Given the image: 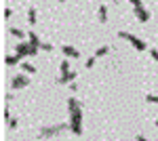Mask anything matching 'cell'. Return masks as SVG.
Wrapping results in <instances>:
<instances>
[{"instance_id": "e0dca14e", "label": "cell", "mask_w": 158, "mask_h": 141, "mask_svg": "<svg viewBox=\"0 0 158 141\" xmlns=\"http://www.w3.org/2000/svg\"><path fill=\"white\" fill-rule=\"evenodd\" d=\"M59 70H61V74H68V72H72V70H70V59H61Z\"/></svg>"}, {"instance_id": "8992f818", "label": "cell", "mask_w": 158, "mask_h": 141, "mask_svg": "<svg viewBox=\"0 0 158 141\" xmlns=\"http://www.w3.org/2000/svg\"><path fill=\"white\" fill-rule=\"evenodd\" d=\"M25 86H30V76H25V74L13 76V80H11V89L13 91H19V89H25Z\"/></svg>"}, {"instance_id": "5b68a950", "label": "cell", "mask_w": 158, "mask_h": 141, "mask_svg": "<svg viewBox=\"0 0 158 141\" xmlns=\"http://www.w3.org/2000/svg\"><path fill=\"white\" fill-rule=\"evenodd\" d=\"M131 4H133V13L137 15V21H139V23H146L148 19H150V11H148L146 6H143V2H139V0H133Z\"/></svg>"}, {"instance_id": "cb8c5ba5", "label": "cell", "mask_w": 158, "mask_h": 141, "mask_svg": "<svg viewBox=\"0 0 158 141\" xmlns=\"http://www.w3.org/2000/svg\"><path fill=\"white\" fill-rule=\"evenodd\" d=\"M11 99H15V95H13V93H6V95H4V101H6V103H9Z\"/></svg>"}, {"instance_id": "7a4b0ae2", "label": "cell", "mask_w": 158, "mask_h": 141, "mask_svg": "<svg viewBox=\"0 0 158 141\" xmlns=\"http://www.w3.org/2000/svg\"><path fill=\"white\" fill-rule=\"evenodd\" d=\"M70 131L74 135H82V110L70 112Z\"/></svg>"}, {"instance_id": "ac0fdd59", "label": "cell", "mask_w": 158, "mask_h": 141, "mask_svg": "<svg viewBox=\"0 0 158 141\" xmlns=\"http://www.w3.org/2000/svg\"><path fill=\"white\" fill-rule=\"evenodd\" d=\"M95 61H97V59H95V57H89V59H86V61H85V68H86V70H91V68L95 65Z\"/></svg>"}, {"instance_id": "ffe728a7", "label": "cell", "mask_w": 158, "mask_h": 141, "mask_svg": "<svg viewBox=\"0 0 158 141\" xmlns=\"http://www.w3.org/2000/svg\"><path fill=\"white\" fill-rule=\"evenodd\" d=\"M148 103H158V95H146Z\"/></svg>"}, {"instance_id": "603a6c76", "label": "cell", "mask_w": 158, "mask_h": 141, "mask_svg": "<svg viewBox=\"0 0 158 141\" xmlns=\"http://www.w3.org/2000/svg\"><path fill=\"white\" fill-rule=\"evenodd\" d=\"M11 15H13V11H11V9H4V13H2V17H4V19H9Z\"/></svg>"}, {"instance_id": "d4e9b609", "label": "cell", "mask_w": 158, "mask_h": 141, "mask_svg": "<svg viewBox=\"0 0 158 141\" xmlns=\"http://www.w3.org/2000/svg\"><path fill=\"white\" fill-rule=\"evenodd\" d=\"M70 91H72V93H76V91H78V84L72 82V84H70Z\"/></svg>"}, {"instance_id": "ba28073f", "label": "cell", "mask_w": 158, "mask_h": 141, "mask_svg": "<svg viewBox=\"0 0 158 141\" xmlns=\"http://www.w3.org/2000/svg\"><path fill=\"white\" fill-rule=\"evenodd\" d=\"M76 72H68V74H61L59 78H57V84H72L74 80H76Z\"/></svg>"}, {"instance_id": "44dd1931", "label": "cell", "mask_w": 158, "mask_h": 141, "mask_svg": "<svg viewBox=\"0 0 158 141\" xmlns=\"http://www.w3.org/2000/svg\"><path fill=\"white\" fill-rule=\"evenodd\" d=\"M40 51H53V44H49V42H42V44H40Z\"/></svg>"}, {"instance_id": "7c38bea8", "label": "cell", "mask_w": 158, "mask_h": 141, "mask_svg": "<svg viewBox=\"0 0 158 141\" xmlns=\"http://www.w3.org/2000/svg\"><path fill=\"white\" fill-rule=\"evenodd\" d=\"M97 13H99V21H101V23H106V21H108V6H106V4H101V6L97 9Z\"/></svg>"}, {"instance_id": "4316f807", "label": "cell", "mask_w": 158, "mask_h": 141, "mask_svg": "<svg viewBox=\"0 0 158 141\" xmlns=\"http://www.w3.org/2000/svg\"><path fill=\"white\" fill-rule=\"evenodd\" d=\"M156 126H158V118H156Z\"/></svg>"}, {"instance_id": "d6986e66", "label": "cell", "mask_w": 158, "mask_h": 141, "mask_svg": "<svg viewBox=\"0 0 158 141\" xmlns=\"http://www.w3.org/2000/svg\"><path fill=\"white\" fill-rule=\"evenodd\" d=\"M17 126H19V120H17V118H11V120H9V129H17Z\"/></svg>"}, {"instance_id": "484cf974", "label": "cell", "mask_w": 158, "mask_h": 141, "mask_svg": "<svg viewBox=\"0 0 158 141\" xmlns=\"http://www.w3.org/2000/svg\"><path fill=\"white\" fill-rule=\"evenodd\" d=\"M135 141H148V137H143V135H135Z\"/></svg>"}, {"instance_id": "52a82bcc", "label": "cell", "mask_w": 158, "mask_h": 141, "mask_svg": "<svg viewBox=\"0 0 158 141\" xmlns=\"http://www.w3.org/2000/svg\"><path fill=\"white\" fill-rule=\"evenodd\" d=\"M61 53H63L65 57L80 59V51H76V48H74V47H70V44H63V47H61Z\"/></svg>"}, {"instance_id": "2e32d148", "label": "cell", "mask_w": 158, "mask_h": 141, "mask_svg": "<svg viewBox=\"0 0 158 141\" xmlns=\"http://www.w3.org/2000/svg\"><path fill=\"white\" fill-rule=\"evenodd\" d=\"M27 21H30V25H36V21H38L36 9H30V11H27Z\"/></svg>"}, {"instance_id": "6da1fadb", "label": "cell", "mask_w": 158, "mask_h": 141, "mask_svg": "<svg viewBox=\"0 0 158 141\" xmlns=\"http://www.w3.org/2000/svg\"><path fill=\"white\" fill-rule=\"evenodd\" d=\"M70 124H53V126H42L38 131V139H49V137H57L63 131L68 129Z\"/></svg>"}, {"instance_id": "8fae6325", "label": "cell", "mask_w": 158, "mask_h": 141, "mask_svg": "<svg viewBox=\"0 0 158 141\" xmlns=\"http://www.w3.org/2000/svg\"><path fill=\"white\" fill-rule=\"evenodd\" d=\"M68 107H70V112H74V110H82V103H80L76 97H70V99H68Z\"/></svg>"}, {"instance_id": "9c48e42d", "label": "cell", "mask_w": 158, "mask_h": 141, "mask_svg": "<svg viewBox=\"0 0 158 141\" xmlns=\"http://www.w3.org/2000/svg\"><path fill=\"white\" fill-rule=\"evenodd\" d=\"M4 63H6V65H17V63H21V57H19L17 53H13V55H4Z\"/></svg>"}, {"instance_id": "5bb4252c", "label": "cell", "mask_w": 158, "mask_h": 141, "mask_svg": "<svg viewBox=\"0 0 158 141\" xmlns=\"http://www.w3.org/2000/svg\"><path fill=\"white\" fill-rule=\"evenodd\" d=\"M21 70H23V74H36V68L30 61H21Z\"/></svg>"}, {"instance_id": "9a60e30c", "label": "cell", "mask_w": 158, "mask_h": 141, "mask_svg": "<svg viewBox=\"0 0 158 141\" xmlns=\"http://www.w3.org/2000/svg\"><path fill=\"white\" fill-rule=\"evenodd\" d=\"M110 51H112L110 47H99L97 51H95V55H93V57H95V59H101V57H106V55H108Z\"/></svg>"}, {"instance_id": "3957f363", "label": "cell", "mask_w": 158, "mask_h": 141, "mask_svg": "<svg viewBox=\"0 0 158 141\" xmlns=\"http://www.w3.org/2000/svg\"><path fill=\"white\" fill-rule=\"evenodd\" d=\"M118 38H122V40H129V42L133 44V48H137V51H148V42H143L141 38H137L135 34H129V32L120 30V32H118Z\"/></svg>"}, {"instance_id": "4fadbf2b", "label": "cell", "mask_w": 158, "mask_h": 141, "mask_svg": "<svg viewBox=\"0 0 158 141\" xmlns=\"http://www.w3.org/2000/svg\"><path fill=\"white\" fill-rule=\"evenodd\" d=\"M9 32H11V36H15V38H19V40H23V38H27V32H23V30H19V27H11Z\"/></svg>"}, {"instance_id": "30bf717a", "label": "cell", "mask_w": 158, "mask_h": 141, "mask_svg": "<svg viewBox=\"0 0 158 141\" xmlns=\"http://www.w3.org/2000/svg\"><path fill=\"white\" fill-rule=\"evenodd\" d=\"M27 40H30V44H32V47H36V48H40V44H42V42H40V38H38V34H36V32H32V30L27 32Z\"/></svg>"}, {"instance_id": "7402d4cb", "label": "cell", "mask_w": 158, "mask_h": 141, "mask_svg": "<svg viewBox=\"0 0 158 141\" xmlns=\"http://www.w3.org/2000/svg\"><path fill=\"white\" fill-rule=\"evenodd\" d=\"M150 55H152L154 61H158V48H150Z\"/></svg>"}, {"instance_id": "277c9868", "label": "cell", "mask_w": 158, "mask_h": 141, "mask_svg": "<svg viewBox=\"0 0 158 141\" xmlns=\"http://www.w3.org/2000/svg\"><path fill=\"white\" fill-rule=\"evenodd\" d=\"M15 53L19 55L21 59H27V57H36L38 48L32 47L30 42H17V47H15Z\"/></svg>"}]
</instances>
